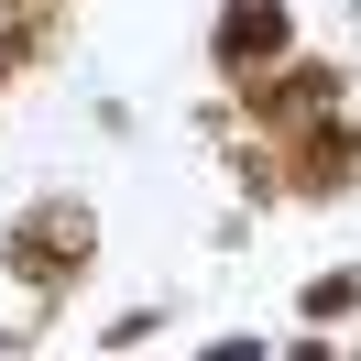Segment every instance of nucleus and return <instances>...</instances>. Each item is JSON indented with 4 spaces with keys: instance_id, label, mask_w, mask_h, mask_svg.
I'll list each match as a JSON object with an SVG mask.
<instances>
[{
    "instance_id": "1",
    "label": "nucleus",
    "mask_w": 361,
    "mask_h": 361,
    "mask_svg": "<svg viewBox=\"0 0 361 361\" xmlns=\"http://www.w3.org/2000/svg\"><path fill=\"white\" fill-rule=\"evenodd\" d=\"M274 44H285V11H274V0H241V11H230V33H219L230 66H274Z\"/></svg>"
}]
</instances>
